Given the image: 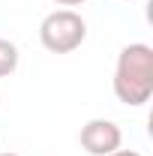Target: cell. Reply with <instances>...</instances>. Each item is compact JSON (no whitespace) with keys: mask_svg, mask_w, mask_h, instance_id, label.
Here are the masks:
<instances>
[{"mask_svg":"<svg viewBox=\"0 0 153 156\" xmlns=\"http://www.w3.org/2000/svg\"><path fill=\"white\" fill-rule=\"evenodd\" d=\"M114 96L123 105H144L153 96V48L144 42H132L120 51L114 66Z\"/></svg>","mask_w":153,"mask_h":156,"instance_id":"cell-1","label":"cell"},{"mask_svg":"<svg viewBox=\"0 0 153 156\" xmlns=\"http://www.w3.org/2000/svg\"><path fill=\"white\" fill-rule=\"evenodd\" d=\"M87 39V24L75 9H54L39 24V42L51 54H69Z\"/></svg>","mask_w":153,"mask_h":156,"instance_id":"cell-2","label":"cell"},{"mask_svg":"<svg viewBox=\"0 0 153 156\" xmlns=\"http://www.w3.org/2000/svg\"><path fill=\"white\" fill-rule=\"evenodd\" d=\"M78 141H81V147L90 156H111L114 150H120L123 132H120V126H117L114 120L96 117V120H87V123L81 126Z\"/></svg>","mask_w":153,"mask_h":156,"instance_id":"cell-3","label":"cell"},{"mask_svg":"<svg viewBox=\"0 0 153 156\" xmlns=\"http://www.w3.org/2000/svg\"><path fill=\"white\" fill-rule=\"evenodd\" d=\"M18 69V48L9 39H0V78L12 75Z\"/></svg>","mask_w":153,"mask_h":156,"instance_id":"cell-4","label":"cell"},{"mask_svg":"<svg viewBox=\"0 0 153 156\" xmlns=\"http://www.w3.org/2000/svg\"><path fill=\"white\" fill-rule=\"evenodd\" d=\"M54 3H60V6H78V3H84V0H54Z\"/></svg>","mask_w":153,"mask_h":156,"instance_id":"cell-5","label":"cell"},{"mask_svg":"<svg viewBox=\"0 0 153 156\" xmlns=\"http://www.w3.org/2000/svg\"><path fill=\"white\" fill-rule=\"evenodd\" d=\"M111 156H141V153H135V150H114Z\"/></svg>","mask_w":153,"mask_h":156,"instance_id":"cell-6","label":"cell"},{"mask_svg":"<svg viewBox=\"0 0 153 156\" xmlns=\"http://www.w3.org/2000/svg\"><path fill=\"white\" fill-rule=\"evenodd\" d=\"M0 156H18V153H0Z\"/></svg>","mask_w":153,"mask_h":156,"instance_id":"cell-7","label":"cell"}]
</instances>
